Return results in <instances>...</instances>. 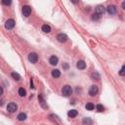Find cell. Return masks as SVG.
<instances>
[{
    "instance_id": "cell-1",
    "label": "cell",
    "mask_w": 125,
    "mask_h": 125,
    "mask_svg": "<svg viewBox=\"0 0 125 125\" xmlns=\"http://www.w3.org/2000/svg\"><path fill=\"white\" fill-rule=\"evenodd\" d=\"M62 95H64V96L68 97V96L71 95V93H72V88H71L69 85H66V86L62 87Z\"/></svg>"
},
{
    "instance_id": "cell-2",
    "label": "cell",
    "mask_w": 125,
    "mask_h": 125,
    "mask_svg": "<svg viewBox=\"0 0 125 125\" xmlns=\"http://www.w3.org/2000/svg\"><path fill=\"white\" fill-rule=\"evenodd\" d=\"M17 109H18V106H17V104H15V103H10V104H8V106H7V110L9 112H11V113L15 112L17 110Z\"/></svg>"
},
{
    "instance_id": "cell-3",
    "label": "cell",
    "mask_w": 125,
    "mask_h": 125,
    "mask_svg": "<svg viewBox=\"0 0 125 125\" xmlns=\"http://www.w3.org/2000/svg\"><path fill=\"white\" fill-rule=\"evenodd\" d=\"M37 60H38V56H37L36 53H30L28 55V61L30 62H32V64H35L37 62Z\"/></svg>"
},
{
    "instance_id": "cell-4",
    "label": "cell",
    "mask_w": 125,
    "mask_h": 125,
    "mask_svg": "<svg viewBox=\"0 0 125 125\" xmlns=\"http://www.w3.org/2000/svg\"><path fill=\"white\" fill-rule=\"evenodd\" d=\"M14 26H15V21L12 20V19L8 20L7 22H6V24H5V27H6L7 29H12Z\"/></svg>"
},
{
    "instance_id": "cell-5",
    "label": "cell",
    "mask_w": 125,
    "mask_h": 125,
    "mask_svg": "<svg viewBox=\"0 0 125 125\" xmlns=\"http://www.w3.org/2000/svg\"><path fill=\"white\" fill-rule=\"evenodd\" d=\"M23 14H24L25 17H28L31 14V8L29 6H27V5L24 6L23 7Z\"/></svg>"
},
{
    "instance_id": "cell-6",
    "label": "cell",
    "mask_w": 125,
    "mask_h": 125,
    "mask_svg": "<svg viewBox=\"0 0 125 125\" xmlns=\"http://www.w3.org/2000/svg\"><path fill=\"white\" fill-rule=\"evenodd\" d=\"M98 87L97 86H95V85H93V86H91L90 87V89H89V94H90V96H96L97 94H98Z\"/></svg>"
},
{
    "instance_id": "cell-7",
    "label": "cell",
    "mask_w": 125,
    "mask_h": 125,
    "mask_svg": "<svg viewBox=\"0 0 125 125\" xmlns=\"http://www.w3.org/2000/svg\"><path fill=\"white\" fill-rule=\"evenodd\" d=\"M57 39H58V41H60V42L64 43V42H66V41L68 40V36L65 33H60V34H58Z\"/></svg>"
},
{
    "instance_id": "cell-8",
    "label": "cell",
    "mask_w": 125,
    "mask_h": 125,
    "mask_svg": "<svg viewBox=\"0 0 125 125\" xmlns=\"http://www.w3.org/2000/svg\"><path fill=\"white\" fill-rule=\"evenodd\" d=\"M105 12H106V8L104 7V6H102V5L97 6V8H96V14H98V15H103Z\"/></svg>"
},
{
    "instance_id": "cell-9",
    "label": "cell",
    "mask_w": 125,
    "mask_h": 125,
    "mask_svg": "<svg viewBox=\"0 0 125 125\" xmlns=\"http://www.w3.org/2000/svg\"><path fill=\"white\" fill-rule=\"evenodd\" d=\"M108 12H109V14H110V15H114V14H116V7L114 6V5H109V7H108Z\"/></svg>"
},
{
    "instance_id": "cell-10",
    "label": "cell",
    "mask_w": 125,
    "mask_h": 125,
    "mask_svg": "<svg viewBox=\"0 0 125 125\" xmlns=\"http://www.w3.org/2000/svg\"><path fill=\"white\" fill-rule=\"evenodd\" d=\"M76 68L79 69H84L86 68V62L84 61H78L76 64Z\"/></svg>"
},
{
    "instance_id": "cell-11",
    "label": "cell",
    "mask_w": 125,
    "mask_h": 125,
    "mask_svg": "<svg viewBox=\"0 0 125 125\" xmlns=\"http://www.w3.org/2000/svg\"><path fill=\"white\" fill-rule=\"evenodd\" d=\"M58 62H59V60H58V58H57L56 56H52V57L49 59V62H50L52 66H56V65L58 64Z\"/></svg>"
},
{
    "instance_id": "cell-12",
    "label": "cell",
    "mask_w": 125,
    "mask_h": 125,
    "mask_svg": "<svg viewBox=\"0 0 125 125\" xmlns=\"http://www.w3.org/2000/svg\"><path fill=\"white\" fill-rule=\"evenodd\" d=\"M38 100H39L40 105L42 106L44 109H47V108H48V107H47V105L45 104V100L43 99V96H42V95H39V96H38Z\"/></svg>"
},
{
    "instance_id": "cell-13",
    "label": "cell",
    "mask_w": 125,
    "mask_h": 125,
    "mask_svg": "<svg viewBox=\"0 0 125 125\" xmlns=\"http://www.w3.org/2000/svg\"><path fill=\"white\" fill-rule=\"evenodd\" d=\"M82 124H83V125H92V124H93V121H92L91 118L85 117V118H83V120H82Z\"/></svg>"
},
{
    "instance_id": "cell-14",
    "label": "cell",
    "mask_w": 125,
    "mask_h": 125,
    "mask_svg": "<svg viewBox=\"0 0 125 125\" xmlns=\"http://www.w3.org/2000/svg\"><path fill=\"white\" fill-rule=\"evenodd\" d=\"M49 119L52 120L53 122H55V123H57V124L60 123V119L58 118L57 115H54V114H51V115H49Z\"/></svg>"
},
{
    "instance_id": "cell-15",
    "label": "cell",
    "mask_w": 125,
    "mask_h": 125,
    "mask_svg": "<svg viewBox=\"0 0 125 125\" xmlns=\"http://www.w3.org/2000/svg\"><path fill=\"white\" fill-rule=\"evenodd\" d=\"M68 116H69V117H72V118H73V117H75V116L77 115L78 112H77L76 109H70V110L68 111Z\"/></svg>"
},
{
    "instance_id": "cell-16",
    "label": "cell",
    "mask_w": 125,
    "mask_h": 125,
    "mask_svg": "<svg viewBox=\"0 0 125 125\" xmlns=\"http://www.w3.org/2000/svg\"><path fill=\"white\" fill-rule=\"evenodd\" d=\"M60 75H61V71L59 69H53L52 70V76L53 77L58 78V77H60Z\"/></svg>"
},
{
    "instance_id": "cell-17",
    "label": "cell",
    "mask_w": 125,
    "mask_h": 125,
    "mask_svg": "<svg viewBox=\"0 0 125 125\" xmlns=\"http://www.w3.org/2000/svg\"><path fill=\"white\" fill-rule=\"evenodd\" d=\"M42 31H44L45 33H49L50 31H51L50 26H48V25H43V26H42Z\"/></svg>"
},
{
    "instance_id": "cell-18",
    "label": "cell",
    "mask_w": 125,
    "mask_h": 125,
    "mask_svg": "<svg viewBox=\"0 0 125 125\" xmlns=\"http://www.w3.org/2000/svg\"><path fill=\"white\" fill-rule=\"evenodd\" d=\"M18 119H19V120H21V121H24V120H26V113H24V112L20 113L19 115H18Z\"/></svg>"
},
{
    "instance_id": "cell-19",
    "label": "cell",
    "mask_w": 125,
    "mask_h": 125,
    "mask_svg": "<svg viewBox=\"0 0 125 125\" xmlns=\"http://www.w3.org/2000/svg\"><path fill=\"white\" fill-rule=\"evenodd\" d=\"M19 95H20L21 97H25V96L26 95V90H25L24 88H20V89H19Z\"/></svg>"
},
{
    "instance_id": "cell-20",
    "label": "cell",
    "mask_w": 125,
    "mask_h": 125,
    "mask_svg": "<svg viewBox=\"0 0 125 125\" xmlns=\"http://www.w3.org/2000/svg\"><path fill=\"white\" fill-rule=\"evenodd\" d=\"M12 77L15 79V80H17V81H19L20 79H21V75L19 74V73H17V72H12Z\"/></svg>"
},
{
    "instance_id": "cell-21",
    "label": "cell",
    "mask_w": 125,
    "mask_h": 125,
    "mask_svg": "<svg viewBox=\"0 0 125 125\" xmlns=\"http://www.w3.org/2000/svg\"><path fill=\"white\" fill-rule=\"evenodd\" d=\"M94 109H95V106H94V104L88 103L87 105H86V109H88V110H93Z\"/></svg>"
},
{
    "instance_id": "cell-22",
    "label": "cell",
    "mask_w": 125,
    "mask_h": 125,
    "mask_svg": "<svg viewBox=\"0 0 125 125\" xmlns=\"http://www.w3.org/2000/svg\"><path fill=\"white\" fill-rule=\"evenodd\" d=\"M92 78L93 79H96V80H98L99 78H100V75H99V73L98 72H94V73H92Z\"/></svg>"
},
{
    "instance_id": "cell-23",
    "label": "cell",
    "mask_w": 125,
    "mask_h": 125,
    "mask_svg": "<svg viewBox=\"0 0 125 125\" xmlns=\"http://www.w3.org/2000/svg\"><path fill=\"white\" fill-rule=\"evenodd\" d=\"M97 110H98L99 112H102V111L105 110V108H104L102 105H98V106H97Z\"/></svg>"
},
{
    "instance_id": "cell-24",
    "label": "cell",
    "mask_w": 125,
    "mask_h": 125,
    "mask_svg": "<svg viewBox=\"0 0 125 125\" xmlns=\"http://www.w3.org/2000/svg\"><path fill=\"white\" fill-rule=\"evenodd\" d=\"M119 74H120V75H122V76H124V75H125V66H123V67L121 68V69L119 70Z\"/></svg>"
},
{
    "instance_id": "cell-25",
    "label": "cell",
    "mask_w": 125,
    "mask_h": 125,
    "mask_svg": "<svg viewBox=\"0 0 125 125\" xmlns=\"http://www.w3.org/2000/svg\"><path fill=\"white\" fill-rule=\"evenodd\" d=\"M99 18H100V15H98V14H94V15L92 16V20H94V21L99 20Z\"/></svg>"
},
{
    "instance_id": "cell-26",
    "label": "cell",
    "mask_w": 125,
    "mask_h": 125,
    "mask_svg": "<svg viewBox=\"0 0 125 125\" xmlns=\"http://www.w3.org/2000/svg\"><path fill=\"white\" fill-rule=\"evenodd\" d=\"M2 4H4V5H10V4H11V1H6V0H3Z\"/></svg>"
},
{
    "instance_id": "cell-27",
    "label": "cell",
    "mask_w": 125,
    "mask_h": 125,
    "mask_svg": "<svg viewBox=\"0 0 125 125\" xmlns=\"http://www.w3.org/2000/svg\"><path fill=\"white\" fill-rule=\"evenodd\" d=\"M30 87H31V88H34V86H33V82H32V79H30Z\"/></svg>"
},
{
    "instance_id": "cell-28",
    "label": "cell",
    "mask_w": 125,
    "mask_h": 125,
    "mask_svg": "<svg viewBox=\"0 0 125 125\" xmlns=\"http://www.w3.org/2000/svg\"><path fill=\"white\" fill-rule=\"evenodd\" d=\"M122 8L125 10V1H123V2H122Z\"/></svg>"
}]
</instances>
